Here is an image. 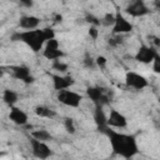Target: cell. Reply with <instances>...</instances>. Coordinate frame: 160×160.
Listing matches in <instances>:
<instances>
[{
  "label": "cell",
  "instance_id": "1",
  "mask_svg": "<svg viewBox=\"0 0 160 160\" xmlns=\"http://www.w3.org/2000/svg\"><path fill=\"white\" fill-rule=\"evenodd\" d=\"M100 131L104 132L109 138L114 154L120 155L125 159H130L138 154L139 150H138V144H136V139L134 135H126V134L118 132L115 130H111L109 125Z\"/></svg>",
  "mask_w": 160,
  "mask_h": 160
},
{
  "label": "cell",
  "instance_id": "2",
  "mask_svg": "<svg viewBox=\"0 0 160 160\" xmlns=\"http://www.w3.org/2000/svg\"><path fill=\"white\" fill-rule=\"evenodd\" d=\"M11 40L12 41H22L35 52L40 51L41 48L44 46V44L46 42L42 30H38V29L18 31L11 35Z\"/></svg>",
  "mask_w": 160,
  "mask_h": 160
},
{
  "label": "cell",
  "instance_id": "3",
  "mask_svg": "<svg viewBox=\"0 0 160 160\" xmlns=\"http://www.w3.org/2000/svg\"><path fill=\"white\" fill-rule=\"evenodd\" d=\"M58 100L66 105V106H70V108H78L82 100V96L75 91H71L69 89H65V90H60L58 92Z\"/></svg>",
  "mask_w": 160,
  "mask_h": 160
},
{
  "label": "cell",
  "instance_id": "4",
  "mask_svg": "<svg viewBox=\"0 0 160 160\" xmlns=\"http://www.w3.org/2000/svg\"><path fill=\"white\" fill-rule=\"evenodd\" d=\"M30 145H31V150H32V154L35 158L38 159H48L51 156V149L48 146V144L42 140H39V139H35V138H31L30 139Z\"/></svg>",
  "mask_w": 160,
  "mask_h": 160
},
{
  "label": "cell",
  "instance_id": "5",
  "mask_svg": "<svg viewBox=\"0 0 160 160\" xmlns=\"http://www.w3.org/2000/svg\"><path fill=\"white\" fill-rule=\"evenodd\" d=\"M86 94L90 98V100L95 104V105H105L109 102V96L105 91V89L99 88V86H89L86 89Z\"/></svg>",
  "mask_w": 160,
  "mask_h": 160
},
{
  "label": "cell",
  "instance_id": "6",
  "mask_svg": "<svg viewBox=\"0 0 160 160\" xmlns=\"http://www.w3.org/2000/svg\"><path fill=\"white\" fill-rule=\"evenodd\" d=\"M125 84H126L128 88H132L135 90H142L144 88H146L149 85L148 80L142 75H140L138 72H134V71L126 72V75H125Z\"/></svg>",
  "mask_w": 160,
  "mask_h": 160
},
{
  "label": "cell",
  "instance_id": "7",
  "mask_svg": "<svg viewBox=\"0 0 160 160\" xmlns=\"http://www.w3.org/2000/svg\"><path fill=\"white\" fill-rule=\"evenodd\" d=\"M42 55L48 60H52V61L64 56V52L59 49V42H58V40L55 38L51 39V40H48L45 42V49H44Z\"/></svg>",
  "mask_w": 160,
  "mask_h": 160
},
{
  "label": "cell",
  "instance_id": "8",
  "mask_svg": "<svg viewBox=\"0 0 160 160\" xmlns=\"http://www.w3.org/2000/svg\"><path fill=\"white\" fill-rule=\"evenodd\" d=\"M125 11L134 18H139V16H144L149 14V9L146 4L144 2V0H131L129 5L126 6Z\"/></svg>",
  "mask_w": 160,
  "mask_h": 160
},
{
  "label": "cell",
  "instance_id": "9",
  "mask_svg": "<svg viewBox=\"0 0 160 160\" xmlns=\"http://www.w3.org/2000/svg\"><path fill=\"white\" fill-rule=\"evenodd\" d=\"M156 50L150 48V46H146V45H142L139 48L136 55H135V60H138L139 62H142V64H150L152 62V60L155 59L156 56Z\"/></svg>",
  "mask_w": 160,
  "mask_h": 160
},
{
  "label": "cell",
  "instance_id": "10",
  "mask_svg": "<svg viewBox=\"0 0 160 160\" xmlns=\"http://www.w3.org/2000/svg\"><path fill=\"white\" fill-rule=\"evenodd\" d=\"M132 31V24L130 21H128L120 12L116 14V19L115 22L112 25V32L114 34H126Z\"/></svg>",
  "mask_w": 160,
  "mask_h": 160
},
{
  "label": "cell",
  "instance_id": "11",
  "mask_svg": "<svg viewBox=\"0 0 160 160\" xmlns=\"http://www.w3.org/2000/svg\"><path fill=\"white\" fill-rule=\"evenodd\" d=\"M11 72L12 76L18 80H21L25 84H31L34 82V78L30 74V70L28 66L24 65H16V66H11Z\"/></svg>",
  "mask_w": 160,
  "mask_h": 160
},
{
  "label": "cell",
  "instance_id": "12",
  "mask_svg": "<svg viewBox=\"0 0 160 160\" xmlns=\"http://www.w3.org/2000/svg\"><path fill=\"white\" fill-rule=\"evenodd\" d=\"M108 125L112 128H125L128 125V120L121 112L115 109H111L108 116Z\"/></svg>",
  "mask_w": 160,
  "mask_h": 160
},
{
  "label": "cell",
  "instance_id": "13",
  "mask_svg": "<svg viewBox=\"0 0 160 160\" xmlns=\"http://www.w3.org/2000/svg\"><path fill=\"white\" fill-rule=\"evenodd\" d=\"M75 84L74 78L71 76H60V75H52V85L54 89L60 91V90H65L71 88Z\"/></svg>",
  "mask_w": 160,
  "mask_h": 160
},
{
  "label": "cell",
  "instance_id": "14",
  "mask_svg": "<svg viewBox=\"0 0 160 160\" xmlns=\"http://www.w3.org/2000/svg\"><path fill=\"white\" fill-rule=\"evenodd\" d=\"M9 119L16 125H25L28 122V115L18 106H11L9 112Z\"/></svg>",
  "mask_w": 160,
  "mask_h": 160
},
{
  "label": "cell",
  "instance_id": "15",
  "mask_svg": "<svg viewBox=\"0 0 160 160\" xmlns=\"http://www.w3.org/2000/svg\"><path fill=\"white\" fill-rule=\"evenodd\" d=\"M40 24V19L34 15H24L19 19V26L25 30H32L36 29Z\"/></svg>",
  "mask_w": 160,
  "mask_h": 160
},
{
  "label": "cell",
  "instance_id": "16",
  "mask_svg": "<svg viewBox=\"0 0 160 160\" xmlns=\"http://www.w3.org/2000/svg\"><path fill=\"white\" fill-rule=\"evenodd\" d=\"M94 121L98 126L99 130H102L104 128L108 126V118L102 110V105H95V111H94Z\"/></svg>",
  "mask_w": 160,
  "mask_h": 160
},
{
  "label": "cell",
  "instance_id": "17",
  "mask_svg": "<svg viewBox=\"0 0 160 160\" xmlns=\"http://www.w3.org/2000/svg\"><path fill=\"white\" fill-rule=\"evenodd\" d=\"M2 100L6 105H9L10 108L15 105V102L18 101V94L14 91V90H10V89H6L4 90L2 92Z\"/></svg>",
  "mask_w": 160,
  "mask_h": 160
},
{
  "label": "cell",
  "instance_id": "18",
  "mask_svg": "<svg viewBox=\"0 0 160 160\" xmlns=\"http://www.w3.org/2000/svg\"><path fill=\"white\" fill-rule=\"evenodd\" d=\"M35 114L40 118H51V116L55 115V112L52 110H50L48 106H44V105L36 106L35 108Z\"/></svg>",
  "mask_w": 160,
  "mask_h": 160
},
{
  "label": "cell",
  "instance_id": "19",
  "mask_svg": "<svg viewBox=\"0 0 160 160\" xmlns=\"http://www.w3.org/2000/svg\"><path fill=\"white\" fill-rule=\"evenodd\" d=\"M31 136L35 138V139H39V140H42V141H49L52 139L51 134L48 131V130H35L31 132Z\"/></svg>",
  "mask_w": 160,
  "mask_h": 160
},
{
  "label": "cell",
  "instance_id": "20",
  "mask_svg": "<svg viewBox=\"0 0 160 160\" xmlns=\"http://www.w3.org/2000/svg\"><path fill=\"white\" fill-rule=\"evenodd\" d=\"M115 19H116V15H114V14H106L102 19H101V24L102 25H105V26H110V25H114V22H115Z\"/></svg>",
  "mask_w": 160,
  "mask_h": 160
},
{
  "label": "cell",
  "instance_id": "21",
  "mask_svg": "<svg viewBox=\"0 0 160 160\" xmlns=\"http://www.w3.org/2000/svg\"><path fill=\"white\" fill-rule=\"evenodd\" d=\"M52 69H54V70H58V71L64 72V71H66V70H68V65H66L65 62H62V61H60V60L58 59V60H54V62H52Z\"/></svg>",
  "mask_w": 160,
  "mask_h": 160
},
{
  "label": "cell",
  "instance_id": "22",
  "mask_svg": "<svg viewBox=\"0 0 160 160\" xmlns=\"http://www.w3.org/2000/svg\"><path fill=\"white\" fill-rule=\"evenodd\" d=\"M64 125H65V129H66V131L68 132H70V134H74L75 132V125H74V120L72 119H70V118H66L65 120H64Z\"/></svg>",
  "mask_w": 160,
  "mask_h": 160
},
{
  "label": "cell",
  "instance_id": "23",
  "mask_svg": "<svg viewBox=\"0 0 160 160\" xmlns=\"http://www.w3.org/2000/svg\"><path fill=\"white\" fill-rule=\"evenodd\" d=\"M116 36H114V38H110L109 39V45L110 46H112V48H115V46H118V45H120L121 42H122V38L120 36V34H115Z\"/></svg>",
  "mask_w": 160,
  "mask_h": 160
},
{
  "label": "cell",
  "instance_id": "24",
  "mask_svg": "<svg viewBox=\"0 0 160 160\" xmlns=\"http://www.w3.org/2000/svg\"><path fill=\"white\" fill-rule=\"evenodd\" d=\"M42 32H44V38H45L46 41L55 38V32H54V30H52L51 28H45V29H42Z\"/></svg>",
  "mask_w": 160,
  "mask_h": 160
},
{
  "label": "cell",
  "instance_id": "25",
  "mask_svg": "<svg viewBox=\"0 0 160 160\" xmlns=\"http://www.w3.org/2000/svg\"><path fill=\"white\" fill-rule=\"evenodd\" d=\"M85 19H86V21H88V22L92 24L94 26H98V25H100V24H101V20H100V19H98L96 16L91 15V14H88Z\"/></svg>",
  "mask_w": 160,
  "mask_h": 160
},
{
  "label": "cell",
  "instance_id": "26",
  "mask_svg": "<svg viewBox=\"0 0 160 160\" xmlns=\"http://www.w3.org/2000/svg\"><path fill=\"white\" fill-rule=\"evenodd\" d=\"M95 64H96V61H95L89 54H86L85 58H84V65H85L86 68H91V69H92V68L95 66Z\"/></svg>",
  "mask_w": 160,
  "mask_h": 160
},
{
  "label": "cell",
  "instance_id": "27",
  "mask_svg": "<svg viewBox=\"0 0 160 160\" xmlns=\"http://www.w3.org/2000/svg\"><path fill=\"white\" fill-rule=\"evenodd\" d=\"M152 70L156 74H160V55H156L152 60Z\"/></svg>",
  "mask_w": 160,
  "mask_h": 160
},
{
  "label": "cell",
  "instance_id": "28",
  "mask_svg": "<svg viewBox=\"0 0 160 160\" xmlns=\"http://www.w3.org/2000/svg\"><path fill=\"white\" fill-rule=\"evenodd\" d=\"M95 61H96V65L98 66H100V68H105V65H106V58L105 56H98L96 59H95Z\"/></svg>",
  "mask_w": 160,
  "mask_h": 160
},
{
  "label": "cell",
  "instance_id": "29",
  "mask_svg": "<svg viewBox=\"0 0 160 160\" xmlns=\"http://www.w3.org/2000/svg\"><path fill=\"white\" fill-rule=\"evenodd\" d=\"M89 35L95 40V39H98V35H99V31H98V29L95 28V26H90V29H89Z\"/></svg>",
  "mask_w": 160,
  "mask_h": 160
},
{
  "label": "cell",
  "instance_id": "30",
  "mask_svg": "<svg viewBox=\"0 0 160 160\" xmlns=\"http://www.w3.org/2000/svg\"><path fill=\"white\" fill-rule=\"evenodd\" d=\"M25 8H31L32 6V4H34V1L32 0H19Z\"/></svg>",
  "mask_w": 160,
  "mask_h": 160
},
{
  "label": "cell",
  "instance_id": "31",
  "mask_svg": "<svg viewBox=\"0 0 160 160\" xmlns=\"http://www.w3.org/2000/svg\"><path fill=\"white\" fill-rule=\"evenodd\" d=\"M151 39H152V42L155 44V46L159 48V46H160V38H159V36H152Z\"/></svg>",
  "mask_w": 160,
  "mask_h": 160
},
{
  "label": "cell",
  "instance_id": "32",
  "mask_svg": "<svg viewBox=\"0 0 160 160\" xmlns=\"http://www.w3.org/2000/svg\"><path fill=\"white\" fill-rule=\"evenodd\" d=\"M154 8L158 11H160V0H154Z\"/></svg>",
  "mask_w": 160,
  "mask_h": 160
},
{
  "label": "cell",
  "instance_id": "33",
  "mask_svg": "<svg viewBox=\"0 0 160 160\" xmlns=\"http://www.w3.org/2000/svg\"><path fill=\"white\" fill-rule=\"evenodd\" d=\"M61 20H62V16L60 14L55 15V22H61Z\"/></svg>",
  "mask_w": 160,
  "mask_h": 160
}]
</instances>
